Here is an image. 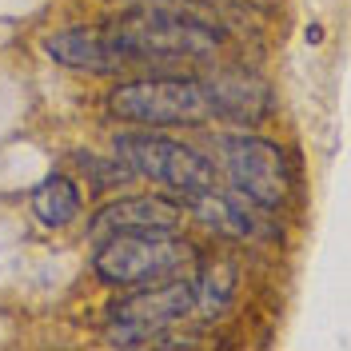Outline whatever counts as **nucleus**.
<instances>
[{"instance_id": "f257e3e1", "label": "nucleus", "mask_w": 351, "mask_h": 351, "mask_svg": "<svg viewBox=\"0 0 351 351\" xmlns=\"http://www.w3.org/2000/svg\"><path fill=\"white\" fill-rule=\"evenodd\" d=\"M108 28L120 36V44L136 56L140 68H160L172 60H204L223 44L219 28L188 12L164 8V4H136L128 12L112 16Z\"/></svg>"}, {"instance_id": "f03ea898", "label": "nucleus", "mask_w": 351, "mask_h": 351, "mask_svg": "<svg viewBox=\"0 0 351 351\" xmlns=\"http://www.w3.org/2000/svg\"><path fill=\"white\" fill-rule=\"evenodd\" d=\"M188 263H196V247L180 240L176 232H120V236H104L92 267L100 280L124 287L156 284L180 276Z\"/></svg>"}, {"instance_id": "7ed1b4c3", "label": "nucleus", "mask_w": 351, "mask_h": 351, "mask_svg": "<svg viewBox=\"0 0 351 351\" xmlns=\"http://www.w3.org/2000/svg\"><path fill=\"white\" fill-rule=\"evenodd\" d=\"M116 156L132 176H144L176 196H192V192L219 184V172L208 156L180 140H168V136L124 132V136H116Z\"/></svg>"}, {"instance_id": "20e7f679", "label": "nucleus", "mask_w": 351, "mask_h": 351, "mask_svg": "<svg viewBox=\"0 0 351 351\" xmlns=\"http://www.w3.org/2000/svg\"><path fill=\"white\" fill-rule=\"evenodd\" d=\"M216 152L232 188L252 204H260L263 212H280L291 199V168H287V156L280 144L263 136L228 132V136H216Z\"/></svg>"}, {"instance_id": "39448f33", "label": "nucleus", "mask_w": 351, "mask_h": 351, "mask_svg": "<svg viewBox=\"0 0 351 351\" xmlns=\"http://www.w3.org/2000/svg\"><path fill=\"white\" fill-rule=\"evenodd\" d=\"M108 112L128 124H204L212 112V100L199 80H176V76H152V80H128L108 96Z\"/></svg>"}, {"instance_id": "423d86ee", "label": "nucleus", "mask_w": 351, "mask_h": 351, "mask_svg": "<svg viewBox=\"0 0 351 351\" xmlns=\"http://www.w3.org/2000/svg\"><path fill=\"white\" fill-rule=\"evenodd\" d=\"M196 307V284L192 280H156V284H140V291H128L124 300H116L108 307V335L120 343H152L156 335H164L168 328L192 319Z\"/></svg>"}, {"instance_id": "0eeeda50", "label": "nucleus", "mask_w": 351, "mask_h": 351, "mask_svg": "<svg viewBox=\"0 0 351 351\" xmlns=\"http://www.w3.org/2000/svg\"><path fill=\"white\" fill-rule=\"evenodd\" d=\"M48 56L64 68H80L92 76H116V72H132L136 56L120 44V36L108 24H76V28H60L48 36Z\"/></svg>"}, {"instance_id": "6e6552de", "label": "nucleus", "mask_w": 351, "mask_h": 351, "mask_svg": "<svg viewBox=\"0 0 351 351\" xmlns=\"http://www.w3.org/2000/svg\"><path fill=\"white\" fill-rule=\"evenodd\" d=\"M188 199V212L204 223V228H212L216 236H228V240H263L267 236V212H263L260 204H252L247 196L240 192H228V188H204V192H192Z\"/></svg>"}, {"instance_id": "1a4fd4ad", "label": "nucleus", "mask_w": 351, "mask_h": 351, "mask_svg": "<svg viewBox=\"0 0 351 351\" xmlns=\"http://www.w3.org/2000/svg\"><path fill=\"white\" fill-rule=\"evenodd\" d=\"M184 204L168 196H124L92 216V236H120V232H180Z\"/></svg>"}, {"instance_id": "9d476101", "label": "nucleus", "mask_w": 351, "mask_h": 351, "mask_svg": "<svg viewBox=\"0 0 351 351\" xmlns=\"http://www.w3.org/2000/svg\"><path fill=\"white\" fill-rule=\"evenodd\" d=\"M208 100H212V112L236 120V124H256L263 112H267V88L263 80H256L252 72L243 68H223L212 80H199Z\"/></svg>"}, {"instance_id": "9b49d317", "label": "nucleus", "mask_w": 351, "mask_h": 351, "mask_svg": "<svg viewBox=\"0 0 351 351\" xmlns=\"http://www.w3.org/2000/svg\"><path fill=\"white\" fill-rule=\"evenodd\" d=\"M192 284H196V307H192V315L219 319L228 311V304H232V295H236V263H228V260L204 263Z\"/></svg>"}, {"instance_id": "f8f14e48", "label": "nucleus", "mask_w": 351, "mask_h": 351, "mask_svg": "<svg viewBox=\"0 0 351 351\" xmlns=\"http://www.w3.org/2000/svg\"><path fill=\"white\" fill-rule=\"evenodd\" d=\"M80 188L68 176H48L40 188L32 192V212L44 228H68L72 219L80 216Z\"/></svg>"}]
</instances>
